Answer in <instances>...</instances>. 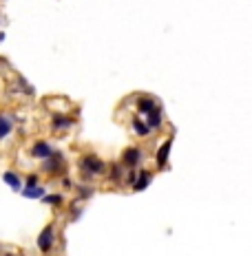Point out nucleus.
<instances>
[{
    "mask_svg": "<svg viewBox=\"0 0 252 256\" xmlns=\"http://www.w3.org/2000/svg\"><path fill=\"white\" fill-rule=\"evenodd\" d=\"M78 168H80V175L86 183H91L93 179H102L106 177L109 172V161H104L100 155L95 152H84V155L78 159Z\"/></svg>",
    "mask_w": 252,
    "mask_h": 256,
    "instance_id": "nucleus-1",
    "label": "nucleus"
},
{
    "mask_svg": "<svg viewBox=\"0 0 252 256\" xmlns=\"http://www.w3.org/2000/svg\"><path fill=\"white\" fill-rule=\"evenodd\" d=\"M40 172L49 179H62L66 175V157L62 150H55L49 159L40 163Z\"/></svg>",
    "mask_w": 252,
    "mask_h": 256,
    "instance_id": "nucleus-2",
    "label": "nucleus"
},
{
    "mask_svg": "<svg viewBox=\"0 0 252 256\" xmlns=\"http://www.w3.org/2000/svg\"><path fill=\"white\" fill-rule=\"evenodd\" d=\"M78 117H80L78 109L71 111V115H69V113H51L49 126H51V130L58 132V135H60V132H69L71 128L78 124Z\"/></svg>",
    "mask_w": 252,
    "mask_h": 256,
    "instance_id": "nucleus-3",
    "label": "nucleus"
},
{
    "mask_svg": "<svg viewBox=\"0 0 252 256\" xmlns=\"http://www.w3.org/2000/svg\"><path fill=\"white\" fill-rule=\"evenodd\" d=\"M55 243H58V228H55V223H47L35 239V248L42 254H49L55 250Z\"/></svg>",
    "mask_w": 252,
    "mask_h": 256,
    "instance_id": "nucleus-4",
    "label": "nucleus"
},
{
    "mask_svg": "<svg viewBox=\"0 0 252 256\" xmlns=\"http://www.w3.org/2000/svg\"><path fill=\"white\" fill-rule=\"evenodd\" d=\"M144 159H146V152H144L142 146H126L120 155V163L126 168V170H137V168H142Z\"/></svg>",
    "mask_w": 252,
    "mask_h": 256,
    "instance_id": "nucleus-5",
    "label": "nucleus"
},
{
    "mask_svg": "<svg viewBox=\"0 0 252 256\" xmlns=\"http://www.w3.org/2000/svg\"><path fill=\"white\" fill-rule=\"evenodd\" d=\"M55 150H58V148L51 144L49 139H33L31 144H29V157H31V159H38V161L49 159Z\"/></svg>",
    "mask_w": 252,
    "mask_h": 256,
    "instance_id": "nucleus-6",
    "label": "nucleus"
},
{
    "mask_svg": "<svg viewBox=\"0 0 252 256\" xmlns=\"http://www.w3.org/2000/svg\"><path fill=\"white\" fill-rule=\"evenodd\" d=\"M173 137H175V132H171V135H168L166 139L157 146V150H155V170H166L168 168V159H171V150H173Z\"/></svg>",
    "mask_w": 252,
    "mask_h": 256,
    "instance_id": "nucleus-7",
    "label": "nucleus"
},
{
    "mask_svg": "<svg viewBox=\"0 0 252 256\" xmlns=\"http://www.w3.org/2000/svg\"><path fill=\"white\" fill-rule=\"evenodd\" d=\"M157 106H162V102L155 100L153 95H135V104H133V109H135L137 115L146 117V115H151Z\"/></svg>",
    "mask_w": 252,
    "mask_h": 256,
    "instance_id": "nucleus-8",
    "label": "nucleus"
},
{
    "mask_svg": "<svg viewBox=\"0 0 252 256\" xmlns=\"http://www.w3.org/2000/svg\"><path fill=\"white\" fill-rule=\"evenodd\" d=\"M128 126H131V132L137 137V139H148V137L153 135V130H151V126L146 124V120H144L142 115H133L131 117V122H128Z\"/></svg>",
    "mask_w": 252,
    "mask_h": 256,
    "instance_id": "nucleus-9",
    "label": "nucleus"
},
{
    "mask_svg": "<svg viewBox=\"0 0 252 256\" xmlns=\"http://www.w3.org/2000/svg\"><path fill=\"white\" fill-rule=\"evenodd\" d=\"M124 172H126V168L122 166L120 161H111L109 172H106L104 179L111 183V186H122V183H124Z\"/></svg>",
    "mask_w": 252,
    "mask_h": 256,
    "instance_id": "nucleus-10",
    "label": "nucleus"
},
{
    "mask_svg": "<svg viewBox=\"0 0 252 256\" xmlns=\"http://www.w3.org/2000/svg\"><path fill=\"white\" fill-rule=\"evenodd\" d=\"M13 128H16V117L9 115V113H4V111H0V144L11 137Z\"/></svg>",
    "mask_w": 252,
    "mask_h": 256,
    "instance_id": "nucleus-11",
    "label": "nucleus"
},
{
    "mask_svg": "<svg viewBox=\"0 0 252 256\" xmlns=\"http://www.w3.org/2000/svg\"><path fill=\"white\" fill-rule=\"evenodd\" d=\"M153 177H155V170H148V168H144V166H142L140 170H137V181L133 183L131 190H133V192H144L148 186H151Z\"/></svg>",
    "mask_w": 252,
    "mask_h": 256,
    "instance_id": "nucleus-12",
    "label": "nucleus"
},
{
    "mask_svg": "<svg viewBox=\"0 0 252 256\" xmlns=\"http://www.w3.org/2000/svg\"><path fill=\"white\" fill-rule=\"evenodd\" d=\"M2 181L7 183L13 192H22V188H24V177L20 175L18 170H4L2 172Z\"/></svg>",
    "mask_w": 252,
    "mask_h": 256,
    "instance_id": "nucleus-13",
    "label": "nucleus"
},
{
    "mask_svg": "<svg viewBox=\"0 0 252 256\" xmlns=\"http://www.w3.org/2000/svg\"><path fill=\"white\" fill-rule=\"evenodd\" d=\"M144 120H146V124L151 126V130H153V132H162L164 124H166V120H164V106H157V109L153 111L151 115L144 117Z\"/></svg>",
    "mask_w": 252,
    "mask_h": 256,
    "instance_id": "nucleus-14",
    "label": "nucleus"
},
{
    "mask_svg": "<svg viewBox=\"0 0 252 256\" xmlns=\"http://www.w3.org/2000/svg\"><path fill=\"white\" fill-rule=\"evenodd\" d=\"M42 203L44 206H51V208H64L66 206V199H64V194L62 192H47L42 197Z\"/></svg>",
    "mask_w": 252,
    "mask_h": 256,
    "instance_id": "nucleus-15",
    "label": "nucleus"
},
{
    "mask_svg": "<svg viewBox=\"0 0 252 256\" xmlns=\"http://www.w3.org/2000/svg\"><path fill=\"white\" fill-rule=\"evenodd\" d=\"M95 194V190H93V186H91V183H78V186H75V201H86V199H91Z\"/></svg>",
    "mask_w": 252,
    "mask_h": 256,
    "instance_id": "nucleus-16",
    "label": "nucleus"
},
{
    "mask_svg": "<svg viewBox=\"0 0 252 256\" xmlns=\"http://www.w3.org/2000/svg\"><path fill=\"white\" fill-rule=\"evenodd\" d=\"M16 86H18V91L22 95H27V97H33L35 95V89L27 82V78H24V75H20V73H16Z\"/></svg>",
    "mask_w": 252,
    "mask_h": 256,
    "instance_id": "nucleus-17",
    "label": "nucleus"
},
{
    "mask_svg": "<svg viewBox=\"0 0 252 256\" xmlns=\"http://www.w3.org/2000/svg\"><path fill=\"white\" fill-rule=\"evenodd\" d=\"M44 194H47V188H44V186H38V188H22V197H24V199H40V201H42Z\"/></svg>",
    "mask_w": 252,
    "mask_h": 256,
    "instance_id": "nucleus-18",
    "label": "nucleus"
},
{
    "mask_svg": "<svg viewBox=\"0 0 252 256\" xmlns=\"http://www.w3.org/2000/svg\"><path fill=\"white\" fill-rule=\"evenodd\" d=\"M42 186V172H29V175H24V188H38Z\"/></svg>",
    "mask_w": 252,
    "mask_h": 256,
    "instance_id": "nucleus-19",
    "label": "nucleus"
},
{
    "mask_svg": "<svg viewBox=\"0 0 252 256\" xmlns=\"http://www.w3.org/2000/svg\"><path fill=\"white\" fill-rule=\"evenodd\" d=\"M137 170H140V168H137ZM137 170H126L124 172V183H122V186L133 188V183L137 181Z\"/></svg>",
    "mask_w": 252,
    "mask_h": 256,
    "instance_id": "nucleus-20",
    "label": "nucleus"
},
{
    "mask_svg": "<svg viewBox=\"0 0 252 256\" xmlns=\"http://www.w3.org/2000/svg\"><path fill=\"white\" fill-rule=\"evenodd\" d=\"M60 181H62V188H64V190H75V186H78V183H75L69 175H64L62 179H60Z\"/></svg>",
    "mask_w": 252,
    "mask_h": 256,
    "instance_id": "nucleus-21",
    "label": "nucleus"
},
{
    "mask_svg": "<svg viewBox=\"0 0 252 256\" xmlns=\"http://www.w3.org/2000/svg\"><path fill=\"white\" fill-rule=\"evenodd\" d=\"M2 40H4V31H0V42H2Z\"/></svg>",
    "mask_w": 252,
    "mask_h": 256,
    "instance_id": "nucleus-22",
    "label": "nucleus"
},
{
    "mask_svg": "<svg viewBox=\"0 0 252 256\" xmlns=\"http://www.w3.org/2000/svg\"><path fill=\"white\" fill-rule=\"evenodd\" d=\"M2 256H18V254H13V252H7V254H2Z\"/></svg>",
    "mask_w": 252,
    "mask_h": 256,
    "instance_id": "nucleus-23",
    "label": "nucleus"
},
{
    "mask_svg": "<svg viewBox=\"0 0 252 256\" xmlns=\"http://www.w3.org/2000/svg\"><path fill=\"white\" fill-rule=\"evenodd\" d=\"M0 248H2V245H0Z\"/></svg>",
    "mask_w": 252,
    "mask_h": 256,
    "instance_id": "nucleus-24",
    "label": "nucleus"
}]
</instances>
